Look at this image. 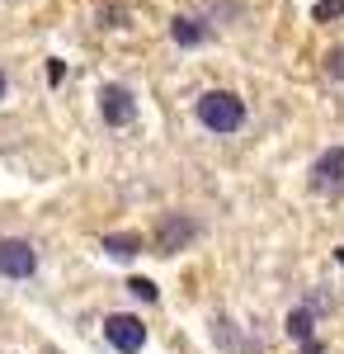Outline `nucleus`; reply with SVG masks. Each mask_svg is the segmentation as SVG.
Returning <instances> with one entry per match:
<instances>
[{
	"instance_id": "13",
	"label": "nucleus",
	"mask_w": 344,
	"mask_h": 354,
	"mask_svg": "<svg viewBox=\"0 0 344 354\" xmlns=\"http://www.w3.org/2000/svg\"><path fill=\"white\" fill-rule=\"evenodd\" d=\"M5 90H10V81H5V71H0V100H5Z\"/></svg>"
},
{
	"instance_id": "12",
	"label": "nucleus",
	"mask_w": 344,
	"mask_h": 354,
	"mask_svg": "<svg viewBox=\"0 0 344 354\" xmlns=\"http://www.w3.org/2000/svg\"><path fill=\"white\" fill-rule=\"evenodd\" d=\"M335 15H344V0H321L316 5V19H335Z\"/></svg>"
},
{
	"instance_id": "5",
	"label": "nucleus",
	"mask_w": 344,
	"mask_h": 354,
	"mask_svg": "<svg viewBox=\"0 0 344 354\" xmlns=\"http://www.w3.org/2000/svg\"><path fill=\"white\" fill-rule=\"evenodd\" d=\"M312 189L321 194H344V147H325L312 165Z\"/></svg>"
},
{
	"instance_id": "6",
	"label": "nucleus",
	"mask_w": 344,
	"mask_h": 354,
	"mask_svg": "<svg viewBox=\"0 0 344 354\" xmlns=\"http://www.w3.org/2000/svg\"><path fill=\"white\" fill-rule=\"evenodd\" d=\"M170 33H175V43H180V48H198V43L208 38V28H203L198 15H180V19L170 24Z\"/></svg>"
},
{
	"instance_id": "8",
	"label": "nucleus",
	"mask_w": 344,
	"mask_h": 354,
	"mask_svg": "<svg viewBox=\"0 0 344 354\" xmlns=\"http://www.w3.org/2000/svg\"><path fill=\"white\" fill-rule=\"evenodd\" d=\"M104 250L113 255V260H133L137 250H142V241H137V236H108Z\"/></svg>"
},
{
	"instance_id": "9",
	"label": "nucleus",
	"mask_w": 344,
	"mask_h": 354,
	"mask_svg": "<svg viewBox=\"0 0 344 354\" xmlns=\"http://www.w3.org/2000/svg\"><path fill=\"white\" fill-rule=\"evenodd\" d=\"M288 335L292 340H312V312H292L288 317Z\"/></svg>"
},
{
	"instance_id": "2",
	"label": "nucleus",
	"mask_w": 344,
	"mask_h": 354,
	"mask_svg": "<svg viewBox=\"0 0 344 354\" xmlns=\"http://www.w3.org/2000/svg\"><path fill=\"white\" fill-rule=\"evenodd\" d=\"M104 345L113 354H142L146 350V322L133 312H108L104 317Z\"/></svg>"
},
{
	"instance_id": "3",
	"label": "nucleus",
	"mask_w": 344,
	"mask_h": 354,
	"mask_svg": "<svg viewBox=\"0 0 344 354\" xmlns=\"http://www.w3.org/2000/svg\"><path fill=\"white\" fill-rule=\"evenodd\" d=\"M33 274H38V245L24 236H0V279L28 283Z\"/></svg>"
},
{
	"instance_id": "10",
	"label": "nucleus",
	"mask_w": 344,
	"mask_h": 354,
	"mask_svg": "<svg viewBox=\"0 0 344 354\" xmlns=\"http://www.w3.org/2000/svg\"><path fill=\"white\" fill-rule=\"evenodd\" d=\"M128 293H133L137 302H156L160 298V288L151 283V279H128Z\"/></svg>"
},
{
	"instance_id": "11",
	"label": "nucleus",
	"mask_w": 344,
	"mask_h": 354,
	"mask_svg": "<svg viewBox=\"0 0 344 354\" xmlns=\"http://www.w3.org/2000/svg\"><path fill=\"white\" fill-rule=\"evenodd\" d=\"M325 71H330L335 81H344V48H335V53L325 57Z\"/></svg>"
},
{
	"instance_id": "7",
	"label": "nucleus",
	"mask_w": 344,
	"mask_h": 354,
	"mask_svg": "<svg viewBox=\"0 0 344 354\" xmlns=\"http://www.w3.org/2000/svg\"><path fill=\"white\" fill-rule=\"evenodd\" d=\"M189 236H193V222H189V218H165V222H160V245H165L170 255H175Z\"/></svg>"
},
{
	"instance_id": "4",
	"label": "nucleus",
	"mask_w": 344,
	"mask_h": 354,
	"mask_svg": "<svg viewBox=\"0 0 344 354\" xmlns=\"http://www.w3.org/2000/svg\"><path fill=\"white\" fill-rule=\"evenodd\" d=\"M99 113H104L108 128H128V123L137 118L133 90H128V85H104V90H99Z\"/></svg>"
},
{
	"instance_id": "1",
	"label": "nucleus",
	"mask_w": 344,
	"mask_h": 354,
	"mask_svg": "<svg viewBox=\"0 0 344 354\" xmlns=\"http://www.w3.org/2000/svg\"><path fill=\"white\" fill-rule=\"evenodd\" d=\"M193 118H198V128L212 137H236L245 128V100H240L236 90H203L198 100H193Z\"/></svg>"
}]
</instances>
